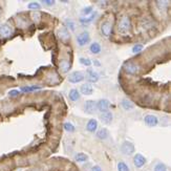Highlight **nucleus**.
<instances>
[{
  "mask_svg": "<svg viewBox=\"0 0 171 171\" xmlns=\"http://www.w3.org/2000/svg\"><path fill=\"white\" fill-rule=\"evenodd\" d=\"M130 27H131L130 18L128 16H123L118 23V32L122 35H125L130 31Z\"/></svg>",
  "mask_w": 171,
  "mask_h": 171,
  "instance_id": "1",
  "label": "nucleus"
},
{
  "mask_svg": "<svg viewBox=\"0 0 171 171\" xmlns=\"http://www.w3.org/2000/svg\"><path fill=\"white\" fill-rule=\"evenodd\" d=\"M124 69L127 74L130 75H137L139 71H140V65L135 64L133 62H126L124 64Z\"/></svg>",
  "mask_w": 171,
  "mask_h": 171,
  "instance_id": "2",
  "label": "nucleus"
},
{
  "mask_svg": "<svg viewBox=\"0 0 171 171\" xmlns=\"http://www.w3.org/2000/svg\"><path fill=\"white\" fill-rule=\"evenodd\" d=\"M121 151L126 155H130L134 152V145H133L131 142L125 141L121 146Z\"/></svg>",
  "mask_w": 171,
  "mask_h": 171,
  "instance_id": "3",
  "label": "nucleus"
},
{
  "mask_svg": "<svg viewBox=\"0 0 171 171\" xmlns=\"http://www.w3.org/2000/svg\"><path fill=\"white\" fill-rule=\"evenodd\" d=\"M84 79H85V77H84L83 72L81 71H74L71 72L68 77V81L71 83H80L82 82Z\"/></svg>",
  "mask_w": 171,
  "mask_h": 171,
  "instance_id": "4",
  "label": "nucleus"
},
{
  "mask_svg": "<svg viewBox=\"0 0 171 171\" xmlns=\"http://www.w3.org/2000/svg\"><path fill=\"white\" fill-rule=\"evenodd\" d=\"M101 32L105 37H109L112 32V24L109 21H105L101 24Z\"/></svg>",
  "mask_w": 171,
  "mask_h": 171,
  "instance_id": "5",
  "label": "nucleus"
},
{
  "mask_svg": "<svg viewBox=\"0 0 171 171\" xmlns=\"http://www.w3.org/2000/svg\"><path fill=\"white\" fill-rule=\"evenodd\" d=\"M84 109H85V111L89 115L95 114L98 109L97 103H95V101H87V102H85V104H84Z\"/></svg>",
  "mask_w": 171,
  "mask_h": 171,
  "instance_id": "6",
  "label": "nucleus"
},
{
  "mask_svg": "<svg viewBox=\"0 0 171 171\" xmlns=\"http://www.w3.org/2000/svg\"><path fill=\"white\" fill-rule=\"evenodd\" d=\"M77 41H78V44L80 46H84L86 43L89 42V34L87 32H83L81 33L79 36L77 37Z\"/></svg>",
  "mask_w": 171,
  "mask_h": 171,
  "instance_id": "7",
  "label": "nucleus"
},
{
  "mask_svg": "<svg viewBox=\"0 0 171 171\" xmlns=\"http://www.w3.org/2000/svg\"><path fill=\"white\" fill-rule=\"evenodd\" d=\"M133 163H134L135 167L141 168L144 166L145 163H146V159H145L142 154H140V153H137V154L134 155V158H133Z\"/></svg>",
  "mask_w": 171,
  "mask_h": 171,
  "instance_id": "8",
  "label": "nucleus"
},
{
  "mask_svg": "<svg viewBox=\"0 0 171 171\" xmlns=\"http://www.w3.org/2000/svg\"><path fill=\"white\" fill-rule=\"evenodd\" d=\"M100 120L102 121V123L104 124H110L112 121V114L108 110L103 111L102 114L100 115Z\"/></svg>",
  "mask_w": 171,
  "mask_h": 171,
  "instance_id": "9",
  "label": "nucleus"
},
{
  "mask_svg": "<svg viewBox=\"0 0 171 171\" xmlns=\"http://www.w3.org/2000/svg\"><path fill=\"white\" fill-rule=\"evenodd\" d=\"M12 34H13V30L8 24H3L0 27V35L2 37L7 38V37H10Z\"/></svg>",
  "mask_w": 171,
  "mask_h": 171,
  "instance_id": "10",
  "label": "nucleus"
},
{
  "mask_svg": "<svg viewBox=\"0 0 171 171\" xmlns=\"http://www.w3.org/2000/svg\"><path fill=\"white\" fill-rule=\"evenodd\" d=\"M109 106H110V103H109V101H108V100H106V99L100 100L99 102L97 103V108L99 109L100 111H102V112H103V111L108 110Z\"/></svg>",
  "mask_w": 171,
  "mask_h": 171,
  "instance_id": "11",
  "label": "nucleus"
},
{
  "mask_svg": "<svg viewBox=\"0 0 171 171\" xmlns=\"http://www.w3.org/2000/svg\"><path fill=\"white\" fill-rule=\"evenodd\" d=\"M144 121H145V123L147 124L148 126L150 127H153V126H155L156 124H158V118L155 117V115H147L146 117L144 118Z\"/></svg>",
  "mask_w": 171,
  "mask_h": 171,
  "instance_id": "12",
  "label": "nucleus"
},
{
  "mask_svg": "<svg viewBox=\"0 0 171 171\" xmlns=\"http://www.w3.org/2000/svg\"><path fill=\"white\" fill-rule=\"evenodd\" d=\"M58 36L61 39V41H67L69 39V32L67 30V27H61L59 31H58Z\"/></svg>",
  "mask_w": 171,
  "mask_h": 171,
  "instance_id": "13",
  "label": "nucleus"
},
{
  "mask_svg": "<svg viewBox=\"0 0 171 171\" xmlns=\"http://www.w3.org/2000/svg\"><path fill=\"white\" fill-rule=\"evenodd\" d=\"M86 78H87V81L90 83H95L98 80H99V75L98 72H95L92 69H88L87 71V75H86Z\"/></svg>",
  "mask_w": 171,
  "mask_h": 171,
  "instance_id": "14",
  "label": "nucleus"
},
{
  "mask_svg": "<svg viewBox=\"0 0 171 171\" xmlns=\"http://www.w3.org/2000/svg\"><path fill=\"white\" fill-rule=\"evenodd\" d=\"M81 92H82L83 95H92V92H94V88H92L91 84H89V83L83 84V85L81 86Z\"/></svg>",
  "mask_w": 171,
  "mask_h": 171,
  "instance_id": "15",
  "label": "nucleus"
},
{
  "mask_svg": "<svg viewBox=\"0 0 171 171\" xmlns=\"http://www.w3.org/2000/svg\"><path fill=\"white\" fill-rule=\"evenodd\" d=\"M97 127H98L97 120H95V119H91V120L88 121L87 125H86V129H87L89 132H95V130H97Z\"/></svg>",
  "mask_w": 171,
  "mask_h": 171,
  "instance_id": "16",
  "label": "nucleus"
},
{
  "mask_svg": "<svg viewBox=\"0 0 171 171\" xmlns=\"http://www.w3.org/2000/svg\"><path fill=\"white\" fill-rule=\"evenodd\" d=\"M97 137L100 139V140H106L107 138L109 137V132L106 128H102L100 129L99 131L97 132Z\"/></svg>",
  "mask_w": 171,
  "mask_h": 171,
  "instance_id": "17",
  "label": "nucleus"
},
{
  "mask_svg": "<svg viewBox=\"0 0 171 171\" xmlns=\"http://www.w3.org/2000/svg\"><path fill=\"white\" fill-rule=\"evenodd\" d=\"M60 68L63 72H67L71 68V62L68 60H62L60 62Z\"/></svg>",
  "mask_w": 171,
  "mask_h": 171,
  "instance_id": "18",
  "label": "nucleus"
},
{
  "mask_svg": "<svg viewBox=\"0 0 171 171\" xmlns=\"http://www.w3.org/2000/svg\"><path fill=\"white\" fill-rule=\"evenodd\" d=\"M122 107H123L125 110H130V109H132L133 107H134V105H133V103L131 102V101L127 100V99H124L122 100V103H121Z\"/></svg>",
  "mask_w": 171,
  "mask_h": 171,
  "instance_id": "19",
  "label": "nucleus"
},
{
  "mask_svg": "<svg viewBox=\"0 0 171 171\" xmlns=\"http://www.w3.org/2000/svg\"><path fill=\"white\" fill-rule=\"evenodd\" d=\"M68 95H69V99H71V101H78L80 99V94L77 89H71V90L69 91Z\"/></svg>",
  "mask_w": 171,
  "mask_h": 171,
  "instance_id": "20",
  "label": "nucleus"
},
{
  "mask_svg": "<svg viewBox=\"0 0 171 171\" xmlns=\"http://www.w3.org/2000/svg\"><path fill=\"white\" fill-rule=\"evenodd\" d=\"M89 50L92 54H99L101 51V46L99 43L97 42H94L92 44H90V47H89Z\"/></svg>",
  "mask_w": 171,
  "mask_h": 171,
  "instance_id": "21",
  "label": "nucleus"
},
{
  "mask_svg": "<svg viewBox=\"0 0 171 171\" xmlns=\"http://www.w3.org/2000/svg\"><path fill=\"white\" fill-rule=\"evenodd\" d=\"M88 159V156L85 154V153H78V154H76V156H75V160H76L77 162H80V163H82V162H85L86 160Z\"/></svg>",
  "mask_w": 171,
  "mask_h": 171,
  "instance_id": "22",
  "label": "nucleus"
},
{
  "mask_svg": "<svg viewBox=\"0 0 171 171\" xmlns=\"http://www.w3.org/2000/svg\"><path fill=\"white\" fill-rule=\"evenodd\" d=\"M95 13H94V12H92L91 15H89L87 17H82V18L80 19V21L82 22V23H89V22L92 21V19L95 18Z\"/></svg>",
  "mask_w": 171,
  "mask_h": 171,
  "instance_id": "23",
  "label": "nucleus"
},
{
  "mask_svg": "<svg viewBox=\"0 0 171 171\" xmlns=\"http://www.w3.org/2000/svg\"><path fill=\"white\" fill-rule=\"evenodd\" d=\"M168 1H156V7L160 8L161 11H164L165 8L168 7Z\"/></svg>",
  "mask_w": 171,
  "mask_h": 171,
  "instance_id": "24",
  "label": "nucleus"
},
{
  "mask_svg": "<svg viewBox=\"0 0 171 171\" xmlns=\"http://www.w3.org/2000/svg\"><path fill=\"white\" fill-rule=\"evenodd\" d=\"M41 86H27V87H22L21 90L24 91V92H28V91H34V90H37V89H40Z\"/></svg>",
  "mask_w": 171,
  "mask_h": 171,
  "instance_id": "25",
  "label": "nucleus"
},
{
  "mask_svg": "<svg viewBox=\"0 0 171 171\" xmlns=\"http://www.w3.org/2000/svg\"><path fill=\"white\" fill-rule=\"evenodd\" d=\"M118 171H129V168L124 162H120L118 164Z\"/></svg>",
  "mask_w": 171,
  "mask_h": 171,
  "instance_id": "26",
  "label": "nucleus"
},
{
  "mask_svg": "<svg viewBox=\"0 0 171 171\" xmlns=\"http://www.w3.org/2000/svg\"><path fill=\"white\" fill-rule=\"evenodd\" d=\"M64 129L68 132H74L75 131V126L72 125L71 123H69V122H66V123L64 124Z\"/></svg>",
  "mask_w": 171,
  "mask_h": 171,
  "instance_id": "27",
  "label": "nucleus"
},
{
  "mask_svg": "<svg viewBox=\"0 0 171 171\" xmlns=\"http://www.w3.org/2000/svg\"><path fill=\"white\" fill-rule=\"evenodd\" d=\"M92 14V7H85V8H83V11H82V15L84 17H87L89 15H91Z\"/></svg>",
  "mask_w": 171,
  "mask_h": 171,
  "instance_id": "28",
  "label": "nucleus"
},
{
  "mask_svg": "<svg viewBox=\"0 0 171 171\" xmlns=\"http://www.w3.org/2000/svg\"><path fill=\"white\" fill-rule=\"evenodd\" d=\"M154 171H167V167H166V165L165 164L159 163L154 167Z\"/></svg>",
  "mask_w": 171,
  "mask_h": 171,
  "instance_id": "29",
  "label": "nucleus"
},
{
  "mask_svg": "<svg viewBox=\"0 0 171 171\" xmlns=\"http://www.w3.org/2000/svg\"><path fill=\"white\" fill-rule=\"evenodd\" d=\"M80 63L85 66H89L91 64V61L87 59V58H80Z\"/></svg>",
  "mask_w": 171,
  "mask_h": 171,
  "instance_id": "30",
  "label": "nucleus"
},
{
  "mask_svg": "<svg viewBox=\"0 0 171 171\" xmlns=\"http://www.w3.org/2000/svg\"><path fill=\"white\" fill-rule=\"evenodd\" d=\"M142 50H143V45H142V44H137V45H134L132 47V53H134V54L140 53Z\"/></svg>",
  "mask_w": 171,
  "mask_h": 171,
  "instance_id": "31",
  "label": "nucleus"
},
{
  "mask_svg": "<svg viewBox=\"0 0 171 171\" xmlns=\"http://www.w3.org/2000/svg\"><path fill=\"white\" fill-rule=\"evenodd\" d=\"M28 8H34V10H39L40 8V4L37 3V2H32V3L27 4Z\"/></svg>",
  "mask_w": 171,
  "mask_h": 171,
  "instance_id": "32",
  "label": "nucleus"
},
{
  "mask_svg": "<svg viewBox=\"0 0 171 171\" xmlns=\"http://www.w3.org/2000/svg\"><path fill=\"white\" fill-rule=\"evenodd\" d=\"M65 23H66V25H67V27L71 28V31H75V23L72 22V20H66Z\"/></svg>",
  "mask_w": 171,
  "mask_h": 171,
  "instance_id": "33",
  "label": "nucleus"
},
{
  "mask_svg": "<svg viewBox=\"0 0 171 171\" xmlns=\"http://www.w3.org/2000/svg\"><path fill=\"white\" fill-rule=\"evenodd\" d=\"M33 18H34L35 21H37V22L39 21V20H40V14L38 13V12H34V13H33Z\"/></svg>",
  "mask_w": 171,
  "mask_h": 171,
  "instance_id": "34",
  "label": "nucleus"
},
{
  "mask_svg": "<svg viewBox=\"0 0 171 171\" xmlns=\"http://www.w3.org/2000/svg\"><path fill=\"white\" fill-rule=\"evenodd\" d=\"M8 95H10V97H17V95H19V91L18 90H11L8 92Z\"/></svg>",
  "mask_w": 171,
  "mask_h": 171,
  "instance_id": "35",
  "label": "nucleus"
},
{
  "mask_svg": "<svg viewBox=\"0 0 171 171\" xmlns=\"http://www.w3.org/2000/svg\"><path fill=\"white\" fill-rule=\"evenodd\" d=\"M43 4L45 5H54L55 1H53V0H44V1H42Z\"/></svg>",
  "mask_w": 171,
  "mask_h": 171,
  "instance_id": "36",
  "label": "nucleus"
},
{
  "mask_svg": "<svg viewBox=\"0 0 171 171\" xmlns=\"http://www.w3.org/2000/svg\"><path fill=\"white\" fill-rule=\"evenodd\" d=\"M90 171H102V169H101V167H99V166H95L91 168Z\"/></svg>",
  "mask_w": 171,
  "mask_h": 171,
  "instance_id": "37",
  "label": "nucleus"
}]
</instances>
